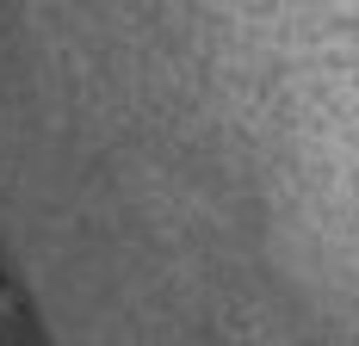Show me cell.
<instances>
[{
    "instance_id": "1",
    "label": "cell",
    "mask_w": 359,
    "mask_h": 346,
    "mask_svg": "<svg viewBox=\"0 0 359 346\" xmlns=\"http://www.w3.org/2000/svg\"><path fill=\"white\" fill-rule=\"evenodd\" d=\"M347 43H353V56H359V0H353V13H347Z\"/></svg>"
}]
</instances>
